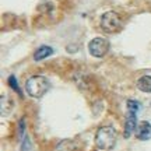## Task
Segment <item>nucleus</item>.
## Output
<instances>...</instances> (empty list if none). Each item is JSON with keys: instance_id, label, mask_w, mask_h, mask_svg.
<instances>
[{"instance_id": "f257e3e1", "label": "nucleus", "mask_w": 151, "mask_h": 151, "mask_svg": "<svg viewBox=\"0 0 151 151\" xmlns=\"http://www.w3.org/2000/svg\"><path fill=\"white\" fill-rule=\"evenodd\" d=\"M116 141V132L112 126H102L97 130L95 134V146L98 150L108 151L115 146Z\"/></svg>"}, {"instance_id": "f03ea898", "label": "nucleus", "mask_w": 151, "mask_h": 151, "mask_svg": "<svg viewBox=\"0 0 151 151\" xmlns=\"http://www.w3.org/2000/svg\"><path fill=\"white\" fill-rule=\"evenodd\" d=\"M25 90H27L28 95L32 98H41L43 97L49 90V81L46 77L43 76H32L29 77L25 84Z\"/></svg>"}, {"instance_id": "7ed1b4c3", "label": "nucleus", "mask_w": 151, "mask_h": 151, "mask_svg": "<svg viewBox=\"0 0 151 151\" xmlns=\"http://www.w3.org/2000/svg\"><path fill=\"white\" fill-rule=\"evenodd\" d=\"M122 27V20L119 17L118 13L115 11H106L102 17H101V28L105 32L112 34L119 31Z\"/></svg>"}, {"instance_id": "20e7f679", "label": "nucleus", "mask_w": 151, "mask_h": 151, "mask_svg": "<svg viewBox=\"0 0 151 151\" xmlns=\"http://www.w3.org/2000/svg\"><path fill=\"white\" fill-rule=\"evenodd\" d=\"M88 50L95 58H104L109 50V42L105 38H94L88 43Z\"/></svg>"}, {"instance_id": "39448f33", "label": "nucleus", "mask_w": 151, "mask_h": 151, "mask_svg": "<svg viewBox=\"0 0 151 151\" xmlns=\"http://www.w3.org/2000/svg\"><path fill=\"white\" fill-rule=\"evenodd\" d=\"M136 136H137V139L139 140H150L151 139V123L146 122V120H143L140 123L137 124V127H136Z\"/></svg>"}, {"instance_id": "423d86ee", "label": "nucleus", "mask_w": 151, "mask_h": 151, "mask_svg": "<svg viewBox=\"0 0 151 151\" xmlns=\"http://www.w3.org/2000/svg\"><path fill=\"white\" fill-rule=\"evenodd\" d=\"M136 112H130L127 113V118H126V124H124V137L127 139L132 136V133L136 130L137 127V119H136Z\"/></svg>"}, {"instance_id": "0eeeda50", "label": "nucleus", "mask_w": 151, "mask_h": 151, "mask_svg": "<svg viewBox=\"0 0 151 151\" xmlns=\"http://www.w3.org/2000/svg\"><path fill=\"white\" fill-rule=\"evenodd\" d=\"M52 53H53V49L50 48V46H45V45H43V46L37 49V52L34 55V59L37 60V62H39V60H43L45 58L50 56Z\"/></svg>"}, {"instance_id": "6e6552de", "label": "nucleus", "mask_w": 151, "mask_h": 151, "mask_svg": "<svg viewBox=\"0 0 151 151\" xmlns=\"http://www.w3.org/2000/svg\"><path fill=\"white\" fill-rule=\"evenodd\" d=\"M137 88L143 92H151V76H143L137 80Z\"/></svg>"}, {"instance_id": "1a4fd4ad", "label": "nucleus", "mask_w": 151, "mask_h": 151, "mask_svg": "<svg viewBox=\"0 0 151 151\" xmlns=\"http://www.w3.org/2000/svg\"><path fill=\"white\" fill-rule=\"evenodd\" d=\"M0 106H1V115H9L11 111V106H13V102L7 95H1L0 97Z\"/></svg>"}, {"instance_id": "9d476101", "label": "nucleus", "mask_w": 151, "mask_h": 151, "mask_svg": "<svg viewBox=\"0 0 151 151\" xmlns=\"http://www.w3.org/2000/svg\"><path fill=\"white\" fill-rule=\"evenodd\" d=\"M74 148H76V146H74V143H73L71 140H63L59 146H58L56 150L58 151H73Z\"/></svg>"}, {"instance_id": "9b49d317", "label": "nucleus", "mask_w": 151, "mask_h": 151, "mask_svg": "<svg viewBox=\"0 0 151 151\" xmlns=\"http://www.w3.org/2000/svg\"><path fill=\"white\" fill-rule=\"evenodd\" d=\"M127 109H129L130 112H139L140 111V104L137 102V101H133V99H129L127 101Z\"/></svg>"}, {"instance_id": "f8f14e48", "label": "nucleus", "mask_w": 151, "mask_h": 151, "mask_svg": "<svg viewBox=\"0 0 151 151\" xmlns=\"http://www.w3.org/2000/svg\"><path fill=\"white\" fill-rule=\"evenodd\" d=\"M9 84H10V87L17 92V94L21 95V90L18 88V86H17V78L14 77V76H10V77H9Z\"/></svg>"}, {"instance_id": "ddd939ff", "label": "nucleus", "mask_w": 151, "mask_h": 151, "mask_svg": "<svg viewBox=\"0 0 151 151\" xmlns=\"http://www.w3.org/2000/svg\"><path fill=\"white\" fill-rule=\"evenodd\" d=\"M24 127H25V122L24 119L20 120V137H24Z\"/></svg>"}, {"instance_id": "4468645a", "label": "nucleus", "mask_w": 151, "mask_h": 151, "mask_svg": "<svg viewBox=\"0 0 151 151\" xmlns=\"http://www.w3.org/2000/svg\"><path fill=\"white\" fill-rule=\"evenodd\" d=\"M21 151H29V143H28V139H25V140H24V143H22Z\"/></svg>"}]
</instances>
